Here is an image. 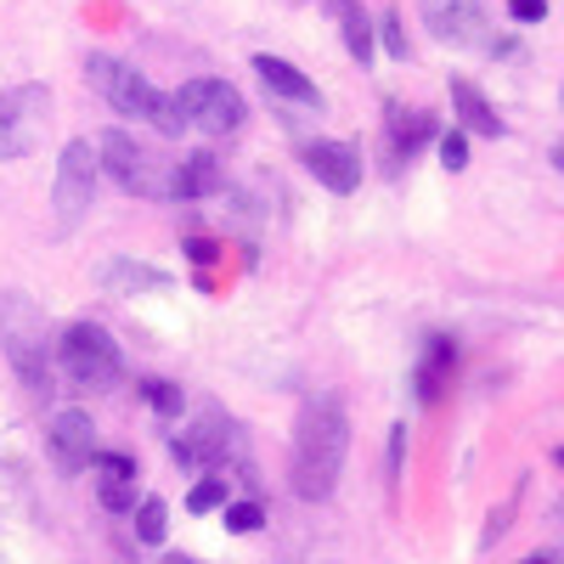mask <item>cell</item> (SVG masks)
I'll list each match as a JSON object with an SVG mask.
<instances>
[{"instance_id":"obj_31","label":"cell","mask_w":564,"mask_h":564,"mask_svg":"<svg viewBox=\"0 0 564 564\" xmlns=\"http://www.w3.org/2000/svg\"><path fill=\"white\" fill-rule=\"evenodd\" d=\"M164 564H198V558H186V553H164Z\"/></svg>"},{"instance_id":"obj_4","label":"cell","mask_w":564,"mask_h":564,"mask_svg":"<svg viewBox=\"0 0 564 564\" xmlns=\"http://www.w3.org/2000/svg\"><path fill=\"white\" fill-rule=\"evenodd\" d=\"M170 102H175L186 130H204V135H238L243 119H249L243 97L226 79H186Z\"/></svg>"},{"instance_id":"obj_21","label":"cell","mask_w":564,"mask_h":564,"mask_svg":"<svg viewBox=\"0 0 564 564\" xmlns=\"http://www.w3.org/2000/svg\"><path fill=\"white\" fill-rule=\"evenodd\" d=\"M141 395H148V406H153L159 417H175V412L186 406L181 384H170V379H148V384H141Z\"/></svg>"},{"instance_id":"obj_28","label":"cell","mask_w":564,"mask_h":564,"mask_svg":"<svg viewBox=\"0 0 564 564\" xmlns=\"http://www.w3.org/2000/svg\"><path fill=\"white\" fill-rule=\"evenodd\" d=\"M384 52L390 57H406V34H401V18L395 12H384Z\"/></svg>"},{"instance_id":"obj_25","label":"cell","mask_w":564,"mask_h":564,"mask_svg":"<svg viewBox=\"0 0 564 564\" xmlns=\"http://www.w3.org/2000/svg\"><path fill=\"white\" fill-rule=\"evenodd\" d=\"M90 463H97L102 480H135V457H124V452H97Z\"/></svg>"},{"instance_id":"obj_13","label":"cell","mask_w":564,"mask_h":564,"mask_svg":"<svg viewBox=\"0 0 564 564\" xmlns=\"http://www.w3.org/2000/svg\"><path fill=\"white\" fill-rule=\"evenodd\" d=\"M226 186V170L215 153H186L181 164H170V198H209Z\"/></svg>"},{"instance_id":"obj_1","label":"cell","mask_w":564,"mask_h":564,"mask_svg":"<svg viewBox=\"0 0 564 564\" xmlns=\"http://www.w3.org/2000/svg\"><path fill=\"white\" fill-rule=\"evenodd\" d=\"M345 452H350L345 401L339 395H311L300 406V423H294V468H289L294 491L305 502H327V497H334V486H339Z\"/></svg>"},{"instance_id":"obj_19","label":"cell","mask_w":564,"mask_h":564,"mask_svg":"<svg viewBox=\"0 0 564 564\" xmlns=\"http://www.w3.org/2000/svg\"><path fill=\"white\" fill-rule=\"evenodd\" d=\"M102 276L113 282V289H170L164 271H148V265H130V260H108Z\"/></svg>"},{"instance_id":"obj_30","label":"cell","mask_w":564,"mask_h":564,"mask_svg":"<svg viewBox=\"0 0 564 564\" xmlns=\"http://www.w3.org/2000/svg\"><path fill=\"white\" fill-rule=\"evenodd\" d=\"M520 564H558L553 553H531V558H520Z\"/></svg>"},{"instance_id":"obj_14","label":"cell","mask_w":564,"mask_h":564,"mask_svg":"<svg viewBox=\"0 0 564 564\" xmlns=\"http://www.w3.org/2000/svg\"><path fill=\"white\" fill-rule=\"evenodd\" d=\"M254 74H260V85L271 90V97H282V102H300V108H322L316 85H311V79H305L294 63H282V57L260 52V57H254Z\"/></svg>"},{"instance_id":"obj_32","label":"cell","mask_w":564,"mask_h":564,"mask_svg":"<svg viewBox=\"0 0 564 564\" xmlns=\"http://www.w3.org/2000/svg\"><path fill=\"white\" fill-rule=\"evenodd\" d=\"M553 164H558V170H564V148H553Z\"/></svg>"},{"instance_id":"obj_22","label":"cell","mask_w":564,"mask_h":564,"mask_svg":"<svg viewBox=\"0 0 564 564\" xmlns=\"http://www.w3.org/2000/svg\"><path fill=\"white\" fill-rule=\"evenodd\" d=\"M260 525H265V508H260V502H226V531L249 536V531H260Z\"/></svg>"},{"instance_id":"obj_18","label":"cell","mask_w":564,"mask_h":564,"mask_svg":"<svg viewBox=\"0 0 564 564\" xmlns=\"http://www.w3.org/2000/svg\"><path fill=\"white\" fill-rule=\"evenodd\" d=\"M430 135H435V124L423 119V113H406V119L395 113V124H390V148H395V159H401V153L412 159V153H417V148H423V141H430Z\"/></svg>"},{"instance_id":"obj_3","label":"cell","mask_w":564,"mask_h":564,"mask_svg":"<svg viewBox=\"0 0 564 564\" xmlns=\"http://www.w3.org/2000/svg\"><path fill=\"white\" fill-rule=\"evenodd\" d=\"M57 356H63L68 379H74L79 390H108V384H119V367H124V356H119V345H113V334H108L102 322H68Z\"/></svg>"},{"instance_id":"obj_8","label":"cell","mask_w":564,"mask_h":564,"mask_svg":"<svg viewBox=\"0 0 564 564\" xmlns=\"http://www.w3.org/2000/svg\"><path fill=\"white\" fill-rule=\"evenodd\" d=\"M97 153H90V141H68L63 148V159H57V181H52V209H57V220L63 226H74L85 209H90V198H97Z\"/></svg>"},{"instance_id":"obj_24","label":"cell","mask_w":564,"mask_h":564,"mask_svg":"<svg viewBox=\"0 0 564 564\" xmlns=\"http://www.w3.org/2000/svg\"><path fill=\"white\" fill-rule=\"evenodd\" d=\"M97 497H102L108 513H124V508H135V480H102Z\"/></svg>"},{"instance_id":"obj_33","label":"cell","mask_w":564,"mask_h":564,"mask_svg":"<svg viewBox=\"0 0 564 564\" xmlns=\"http://www.w3.org/2000/svg\"><path fill=\"white\" fill-rule=\"evenodd\" d=\"M553 463H558V468H564V446H558V452H553Z\"/></svg>"},{"instance_id":"obj_23","label":"cell","mask_w":564,"mask_h":564,"mask_svg":"<svg viewBox=\"0 0 564 564\" xmlns=\"http://www.w3.org/2000/svg\"><path fill=\"white\" fill-rule=\"evenodd\" d=\"M186 508H193V513H215V508H226V480H220V475L198 480L193 497H186Z\"/></svg>"},{"instance_id":"obj_27","label":"cell","mask_w":564,"mask_h":564,"mask_svg":"<svg viewBox=\"0 0 564 564\" xmlns=\"http://www.w3.org/2000/svg\"><path fill=\"white\" fill-rule=\"evenodd\" d=\"M508 18L513 23H542L547 18V0H508Z\"/></svg>"},{"instance_id":"obj_10","label":"cell","mask_w":564,"mask_h":564,"mask_svg":"<svg viewBox=\"0 0 564 564\" xmlns=\"http://www.w3.org/2000/svg\"><path fill=\"white\" fill-rule=\"evenodd\" d=\"M305 170L327 186V193H356L361 186V153L350 148V141H311L305 148Z\"/></svg>"},{"instance_id":"obj_11","label":"cell","mask_w":564,"mask_h":564,"mask_svg":"<svg viewBox=\"0 0 564 564\" xmlns=\"http://www.w3.org/2000/svg\"><path fill=\"white\" fill-rule=\"evenodd\" d=\"M231 423L220 417V412H209L204 423H198V430H186V435H175L170 441V457L181 463V468H198V463H215V457H226L231 452Z\"/></svg>"},{"instance_id":"obj_17","label":"cell","mask_w":564,"mask_h":564,"mask_svg":"<svg viewBox=\"0 0 564 564\" xmlns=\"http://www.w3.org/2000/svg\"><path fill=\"white\" fill-rule=\"evenodd\" d=\"M339 23H345V52H350L356 63H367V57H372V23H367V12L356 7V0H345Z\"/></svg>"},{"instance_id":"obj_26","label":"cell","mask_w":564,"mask_h":564,"mask_svg":"<svg viewBox=\"0 0 564 564\" xmlns=\"http://www.w3.org/2000/svg\"><path fill=\"white\" fill-rule=\"evenodd\" d=\"M441 164H446V170H463V164H468V135H463V130H446V135H441Z\"/></svg>"},{"instance_id":"obj_12","label":"cell","mask_w":564,"mask_h":564,"mask_svg":"<svg viewBox=\"0 0 564 564\" xmlns=\"http://www.w3.org/2000/svg\"><path fill=\"white\" fill-rule=\"evenodd\" d=\"M423 23L430 34H441L446 45H468L480 34V0H423Z\"/></svg>"},{"instance_id":"obj_16","label":"cell","mask_w":564,"mask_h":564,"mask_svg":"<svg viewBox=\"0 0 564 564\" xmlns=\"http://www.w3.org/2000/svg\"><path fill=\"white\" fill-rule=\"evenodd\" d=\"M452 108H457V124H463V130H475V135H502V113H497L468 79H452Z\"/></svg>"},{"instance_id":"obj_7","label":"cell","mask_w":564,"mask_h":564,"mask_svg":"<svg viewBox=\"0 0 564 564\" xmlns=\"http://www.w3.org/2000/svg\"><path fill=\"white\" fill-rule=\"evenodd\" d=\"M52 119V97L45 85H12L0 90V159H29Z\"/></svg>"},{"instance_id":"obj_6","label":"cell","mask_w":564,"mask_h":564,"mask_svg":"<svg viewBox=\"0 0 564 564\" xmlns=\"http://www.w3.org/2000/svg\"><path fill=\"white\" fill-rule=\"evenodd\" d=\"M85 79L97 85V97H102L119 119H153L159 102H164L130 63H119V57H108V52H90V57H85Z\"/></svg>"},{"instance_id":"obj_15","label":"cell","mask_w":564,"mask_h":564,"mask_svg":"<svg viewBox=\"0 0 564 564\" xmlns=\"http://www.w3.org/2000/svg\"><path fill=\"white\" fill-rule=\"evenodd\" d=\"M452 367H457V345H452V339H430V350H423V361H417V372H412L417 401H441L446 384H452Z\"/></svg>"},{"instance_id":"obj_5","label":"cell","mask_w":564,"mask_h":564,"mask_svg":"<svg viewBox=\"0 0 564 564\" xmlns=\"http://www.w3.org/2000/svg\"><path fill=\"white\" fill-rule=\"evenodd\" d=\"M97 164L124 186V193H135V198H170V164H159V159L141 148L135 135H124V130H108V135H102Z\"/></svg>"},{"instance_id":"obj_2","label":"cell","mask_w":564,"mask_h":564,"mask_svg":"<svg viewBox=\"0 0 564 564\" xmlns=\"http://www.w3.org/2000/svg\"><path fill=\"white\" fill-rule=\"evenodd\" d=\"M0 339L18 367V379L29 384V395H52V361H45V316L34 311L29 294H7L0 300Z\"/></svg>"},{"instance_id":"obj_29","label":"cell","mask_w":564,"mask_h":564,"mask_svg":"<svg viewBox=\"0 0 564 564\" xmlns=\"http://www.w3.org/2000/svg\"><path fill=\"white\" fill-rule=\"evenodd\" d=\"M186 254H193V260H198V265H209V260H215V254H220V249H215V243H209V238H193V243H186Z\"/></svg>"},{"instance_id":"obj_9","label":"cell","mask_w":564,"mask_h":564,"mask_svg":"<svg viewBox=\"0 0 564 564\" xmlns=\"http://www.w3.org/2000/svg\"><path fill=\"white\" fill-rule=\"evenodd\" d=\"M52 457L63 475H79V468L97 457V423H90L85 406H63L52 417Z\"/></svg>"},{"instance_id":"obj_20","label":"cell","mask_w":564,"mask_h":564,"mask_svg":"<svg viewBox=\"0 0 564 564\" xmlns=\"http://www.w3.org/2000/svg\"><path fill=\"white\" fill-rule=\"evenodd\" d=\"M164 525H170L164 497H141V502H135V536L148 542V547H159V542H164Z\"/></svg>"}]
</instances>
